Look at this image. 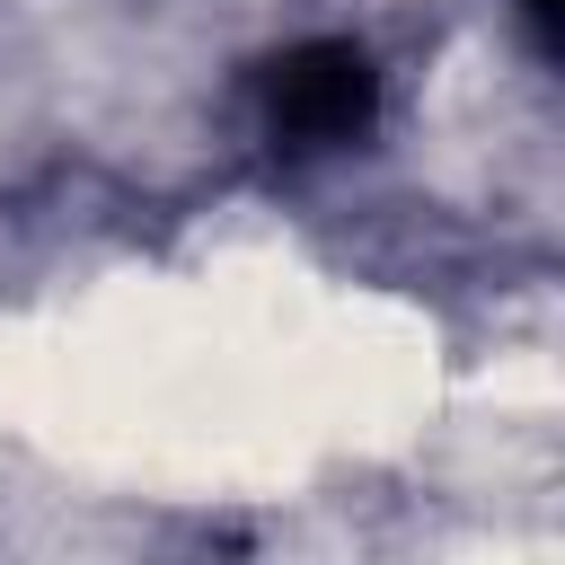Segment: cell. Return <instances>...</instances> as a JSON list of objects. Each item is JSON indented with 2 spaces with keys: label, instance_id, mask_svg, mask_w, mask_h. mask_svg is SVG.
I'll return each instance as SVG.
<instances>
[{
  "label": "cell",
  "instance_id": "6da1fadb",
  "mask_svg": "<svg viewBox=\"0 0 565 565\" xmlns=\"http://www.w3.org/2000/svg\"><path fill=\"white\" fill-rule=\"evenodd\" d=\"M256 97H265V132L282 150H335L353 132H371L380 115V71L362 44L344 35H309L291 53H274L256 71Z\"/></svg>",
  "mask_w": 565,
  "mask_h": 565
},
{
  "label": "cell",
  "instance_id": "7a4b0ae2",
  "mask_svg": "<svg viewBox=\"0 0 565 565\" xmlns=\"http://www.w3.org/2000/svg\"><path fill=\"white\" fill-rule=\"evenodd\" d=\"M530 18H539V35H556V0H530Z\"/></svg>",
  "mask_w": 565,
  "mask_h": 565
}]
</instances>
